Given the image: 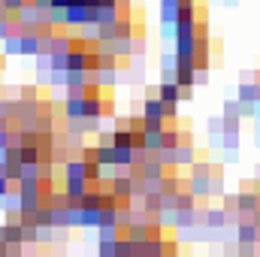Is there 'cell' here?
Returning <instances> with one entry per match:
<instances>
[{"label":"cell","mask_w":260,"mask_h":257,"mask_svg":"<svg viewBox=\"0 0 260 257\" xmlns=\"http://www.w3.org/2000/svg\"><path fill=\"white\" fill-rule=\"evenodd\" d=\"M254 176H257V179H260V164H257V167H254Z\"/></svg>","instance_id":"41"},{"label":"cell","mask_w":260,"mask_h":257,"mask_svg":"<svg viewBox=\"0 0 260 257\" xmlns=\"http://www.w3.org/2000/svg\"><path fill=\"white\" fill-rule=\"evenodd\" d=\"M67 70H88V49H70L67 52Z\"/></svg>","instance_id":"15"},{"label":"cell","mask_w":260,"mask_h":257,"mask_svg":"<svg viewBox=\"0 0 260 257\" xmlns=\"http://www.w3.org/2000/svg\"><path fill=\"white\" fill-rule=\"evenodd\" d=\"M197 224H200L197 209H176V230L179 227H197Z\"/></svg>","instance_id":"16"},{"label":"cell","mask_w":260,"mask_h":257,"mask_svg":"<svg viewBox=\"0 0 260 257\" xmlns=\"http://www.w3.org/2000/svg\"><path fill=\"white\" fill-rule=\"evenodd\" d=\"M209 82V67H197V85H206Z\"/></svg>","instance_id":"32"},{"label":"cell","mask_w":260,"mask_h":257,"mask_svg":"<svg viewBox=\"0 0 260 257\" xmlns=\"http://www.w3.org/2000/svg\"><path fill=\"white\" fill-rule=\"evenodd\" d=\"M224 6H230V9H233V6H239V0H224Z\"/></svg>","instance_id":"39"},{"label":"cell","mask_w":260,"mask_h":257,"mask_svg":"<svg viewBox=\"0 0 260 257\" xmlns=\"http://www.w3.org/2000/svg\"><path fill=\"white\" fill-rule=\"evenodd\" d=\"M100 221H103L100 209H85V215H82V230H97Z\"/></svg>","instance_id":"20"},{"label":"cell","mask_w":260,"mask_h":257,"mask_svg":"<svg viewBox=\"0 0 260 257\" xmlns=\"http://www.w3.org/2000/svg\"><path fill=\"white\" fill-rule=\"evenodd\" d=\"M21 34H24L21 24H15L12 34L3 40V55H6V58H24V52H21Z\"/></svg>","instance_id":"7"},{"label":"cell","mask_w":260,"mask_h":257,"mask_svg":"<svg viewBox=\"0 0 260 257\" xmlns=\"http://www.w3.org/2000/svg\"><path fill=\"white\" fill-rule=\"evenodd\" d=\"M52 6H64V9H67V6H70V0H52Z\"/></svg>","instance_id":"38"},{"label":"cell","mask_w":260,"mask_h":257,"mask_svg":"<svg viewBox=\"0 0 260 257\" xmlns=\"http://www.w3.org/2000/svg\"><path fill=\"white\" fill-rule=\"evenodd\" d=\"M194 100V88H182V103H191Z\"/></svg>","instance_id":"36"},{"label":"cell","mask_w":260,"mask_h":257,"mask_svg":"<svg viewBox=\"0 0 260 257\" xmlns=\"http://www.w3.org/2000/svg\"><path fill=\"white\" fill-rule=\"evenodd\" d=\"M40 49H43V37H40L37 30H24V34H21V52H24L27 58H37Z\"/></svg>","instance_id":"9"},{"label":"cell","mask_w":260,"mask_h":257,"mask_svg":"<svg viewBox=\"0 0 260 257\" xmlns=\"http://www.w3.org/2000/svg\"><path fill=\"white\" fill-rule=\"evenodd\" d=\"M88 24V6L85 3H70L67 6V30H76V27H85Z\"/></svg>","instance_id":"4"},{"label":"cell","mask_w":260,"mask_h":257,"mask_svg":"<svg viewBox=\"0 0 260 257\" xmlns=\"http://www.w3.org/2000/svg\"><path fill=\"white\" fill-rule=\"evenodd\" d=\"M148 151H160L164 148V130H145V142H142Z\"/></svg>","instance_id":"19"},{"label":"cell","mask_w":260,"mask_h":257,"mask_svg":"<svg viewBox=\"0 0 260 257\" xmlns=\"http://www.w3.org/2000/svg\"><path fill=\"white\" fill-rule=\"evenodd\" d=\"M21 100H37V88H21Z\"/></svg>","instance_id":"35"},{"label":"cell","mask_w":260,"mask_h":257,"mask_svg":"<svg viewBox=\"0 0 260 257\" xmlns=\"http://www.w3.org/2000/svg\"><path fill=\"white\" fill-rule=\"evenodd\" d=\"M182 139H185V130H179V127H167L164 130V145H167V148H179Z\"/></svg>","instance_id":"21"},{"label":"cell","mask_w":260,"mask_h":257,"mask_svg":"<svg viewBox=\"0 0 260 257\" xmlns=\"http://www.w3.org/2000/svg\"><path fill=\"white\" fill-rule=\"evenodd\" d=\"M103 118H115V100L103 97Z\"/></svg>","instance_id":"30"},{"label":"cell","mask_w":260,"mask_h":257,"mask_svg":"<svg viewBox=\"0 0 260 257\" xmlns=\"http://www.w3.org/2000/svg\"><path fill=\"white\" fill-rule=\"evenodd\" d=\"M176 64H179L176 49H173V52H160V70H164V73H173V70H176Z\"/></svg>","instance_id":"26"},{"label":"cell","mask_w":260,"mask_h":257,"mask_svg":"<svg viewBox=\"0 0 260 257\" xmlns=\"http://www.w3.org/2000/svg\"><path fill=\"white\" fill-rule=\"evenodd\" d=\"M37 173H40L43 182H55V160H52V157H43V160L37 164Z\"/></svg>","instance_id":"22"},{"label":"cell","mask_w":260,"mask_h":257,"mask_svg":"<svg viewBox=\"0 0 260 257\" xmlns=\"http://www.w3.org/2000/svg\"><path fill=\"white\" fill-rule=\"evenodd\" d=\"M197 215H200V227H206V230L230 227V224H227V212H224V206H209V209H200V206H197Z\"/></svg>","instance_id":"2"},{"label":"cell","mask_w":260,"mask_h":257,"mask_svg":"<svg viewBox=\"0 0 260 257\" xmlns=\"http://www.w3.org/2000/svg\"><path fill=\"white\" fill-rule=\"evenodd\" d=\"M67 118H85V97H64V121Z\"/></svg>","instance_id":"13"},{"label":"cell","mask_w":260,"mask_h":257,"mask_svg":"<svg viewBox=\"0 0 260 257\" xmlns=\"http://www.w3.org/2000/svg\"><path fill=\"white\" fill-rule=\"evenodd\" d=\"M194 160H197L194 142H182V145L176 148V167H191Z\"/></svg>","instance_id":"14"},{"label":"cell","mask_w":260,"mask_h":257,"mask_svg":"<svg viewBox=\"0 0 260 257\" xmlns=\"http://www.w3.org/2000/svg\"><path fill=\"white\" fill-rule=\"evenodd\" d=\"M112 49H115V55L124 61V58H130L133 55V37H115L112 40Z\"/></svg>","instance_id":"18"},{"label":"cell","mask_w":260,"mask_h":257,"mask_svg":"<svg viewBox=\"0 0 260 257\" xmlns=\"http://www.w3.org/2000/svg\"><path fill=\"white\" fill-rule=\"evenodd\" d=\"M61 176L64 179H88V160L79 154V157H70L64 167H61Z\"/></svg>","instance_id":"6"},{"label":"cell","mask_w":260,"mask_h":257,"mask_svg":"<svg viewBox=\"0 0 260 257\" xmlns=\"http://www.w3.org/2000/svg\"><path fill=\"white\" fill-rule=\"evenodd\" d=\"M148 52V43L142 37H133V55H145Z\"/></svg>","instance_id":"29"},{"label":"cell","mask_w":260,"mask_h":257,"mask_svg":"<svg viewBox=\"0 0 260 257\" xmlns=\"http://www.w3.org/2000/svg\"><path fill=\"white\" fill-rule=\"evenodd\" d=\"M176 55L185 58V61H194L197 58V37H176Z\"/></svg>","instance_id":"11"},{"label":"cell","mask_w":260,"mask_h":257,"mask_svg":"<svg viewBox=\"0 0 260 257\" xmlns=\"http://www.w3.org/2000/svg\"><path fill=\"white\" fill-rule=\"evenodd\" d=\"M64 182V191L70 203H82V197L91 188V179H61Z\"/></svg>","instance_id":"5"},{"label":"cell","mask_w":260,"mask_h":257,"mask_svg":"<svg viewBox=\"0 0 260 257\" xmlns=\"http://www.w3.org/2000/svg\"><path fill=\"white\" fill-rule=\"evenodd\" d=\"M0 245H6V221L0 224Z\"/></svg>","instance_id":"37"},{"label":"cell","mask_w":260,"mask_h":257,"mask_svg":"<svg viewBox=\"0 0 260 257\" xmlns=\"http://www.w3.org/2000/svg\"><path fill=\"white\" fill-rule=\"evenodd\" d=\"M130 254H136V242L130 239L127 233H121L118 236V257H130Z\"/></svg>","instance_id":"25"},{"label":"cell","mask_w":260,"mask_h":257,"mask_svg":"<svg viewBox=\"0 0 260 257\" xmlns=\"http://www.w3.org/2000/svg\"><path fill=\"white\" fill-rule=\"evenodd\" d=\"M15 18H18L21 30H37V27H40V6L30 0V3H24V6L15 12Z\"/></svg>","instance_id":"3"},{"label":"cell","mask_w":260,"mask_h":257,"mask_svg":"<svg viewBox=\"0 0 260 257\" xmlns=\"http://www.w3.org/2000/svg\"><path fill=\"white\" fill-rule=\"evenodd\" d=\"M212 173V164L209 160H194L191 164V176H209Z\"/></svg>","instance_id":"27"},{"label":"cell","mask_w":260,"mask_h":257,"mask_svg":"<svg viewBox=\"0 0 260 257\" xmlns=\"http://www.w3.org/2000/svg\"><path fill=\"white\" fill-rule=\"evenodd\" d=\"M118 79H121V70H118V67H100V70H97V85H100L103 91L115 88Z\"/></svg>","instance_id":"10"},{"label":"cell","mask_w":260,"mask_h":257,"mask_svg":"<svg viewBox=\"0 0 260 257\" xmlns=\"http://www.w3.org/2000/svg\"><path fill=\"white\" fill-rule=\"evenodd\" d=\"M24 3H30V0H3V6H6V12H18Z\"/></svg>","instance_id":"31"},{"label":"cell","mask_w":260,"mask_h":257,"mask_svg":"<svg viewBox=\"0 0 260 257\" xmlns=\"http://www.w3.org/2000/svg\"><path fill=\"white\" fill-rule=\"evenodd\" d=\"M97 160L103 167H112L115 164V145H97Z\"/></svg>","instance_id":"24"},{"label":"cell","mask_w":260,"mask_h":257,"mask_svg":"<svg viewBox=\"0 0 260 257\" xmlns=\"http://www.w3.org/2000/svg\"><path fill=\"white\" fill-rule=\"evenodd\" d=\"M9 191H12V182H9V179H6V176L0 173V197H6Z\"/></svg>","instance_id":"33"},{"label":"cell","mask_w":260,"mask_h":257,"mask_svg":"<svg viewBox=\"0 0 260 257\" xmlns=\"http://www.w3.org/2000/svg\"><path fill=\"white\" fill-rule=\"evenodd\" d=\"M97 254L100 257H118V239H97Z\"/></svg>","instance_id":"23"},{"label":"cell","mask_w":260,"mask_h":257,"mask_svg":"<svg viewBox=\"0 0 260 257\" xmlns=\"http://www.w3.org/2000/svg\"><path fill=\"white\" fill-rule=\"evenodd\" d=\"M188 188L200 197V200H209V197H221L224 194V179L221 176H191L188 179Z\"/></svg>","instance_id":"1"},{"label":"cell","mask_w":260,"mask_h":257,"mask_svg":"<svg viewBox=\"0 0 260 257\" xmlns=\"http://www.w3.org/2000/svg\"><path fill=\"white\" fill-rule=\"evenodd\" d=\"M236 239L242 242V245H257L260 242V227L248 218V221H242L239 227H236Z\"/></svg>","instance_id":"8"},{"label":"cell","mask_w":260,"mask_h":257,"mask_svg":"<svg viewBox=\"0 0 260 257\" xmlns=\"http://www.w3.org/2000/svg\"><path fill=\"white\" fill-rule=\"evenodd\" d=\"M236 97H239L242 103H257V100H260V88H257V82H254V85L242 82V85H239V91H236Z\"/></svg>","instance_id":"17"},{"label":"cell","mask_w":260,"mask_h":257,"mask_svg":"<svg viewBox=\"0 0 260 257\" xmlns=\"http://www.w3.org/2000/svg\"><path fill=\"white\" fill-rule=\"evenodd\" d=\"M130 79H133V85H139V88H145V55H130Z\"/></svg>","instance_id":"12"},{"label":"cell","mask_w":260,"mask_h":257,"mask_svg":"<svg viewBox=\"0 0 260 257\" xmlns=\"http://www.w3.org/2000/svg\"><path fill=\"white\" fill-rule=\"evenodd\" d=\"M164 191V179H145V194H160Z\"/></svg>","instance_id":"28"},{"label":"cell","mask_w":260,"mask_h":257,"mask_svg":"<svg viewBox=\"0 0 260 257\" xmlns=\"http://www.w3.org/2000/svg\"><path fill=\"white\" fill-rule=\"evenodd\" d=\"M239 160V151H230V148H224V164H236Z\"/></svg>","instance_id":"34"},{"label":"cell","mask_w":260,"mask_h":257,"mask_svg":"<svg viewBox=\"0 0 260 257\" xmlns=\"http://www.w3.org/2000/svg\"><path fill=\"white\" fill-rule=\"evenodd\" d=\"M0 164H6V148H0Z\"/></svg>","instance_id":"40"}]
</instances>
